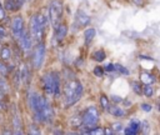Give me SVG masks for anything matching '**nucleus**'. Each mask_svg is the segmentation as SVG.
I'll use <instances>...</instances> for the list:
<instances>
[{"mask_svg": "<svg viewBox=\"0 0 160 135\" xmlns=\"http://www.w3.org/2000/svg\"><path fill=\"white\" fill-rule=\"evenodd\" d=\"M84 92V86L79 80H69L64 86V101L66 106L76 104Z\"/></svg>", "mask_w": 160, "mask_h": 135, "instance_id": "nucleus-1", "label": "nucleus"}, {"mask_svg": "<svg viewBox=\"0 0 160 135\" xmlns=\"http://www.w3.org/2000/svg\"><path fill=\"white\" fill-rule=\"evenodd\" d=\"M42 89L49 96H59L60 94V75L56 71H48L41 78Z\"/></svg>", "mask_w": 160, "mask_h": 135, "instance_id": "nucleus-2", "label": "nucleus"}, {"mask_svg": "<svg viewBox=\"0 0 160 135\" xmlns=\"http://www.w3.org/2000/svg\"><path fill=\"white\" fill-rule=\"evenodd\" d=\"M45 25H46V20H45L44 15L34 14L30 18L29 32L31 35L32 41H35V42L42 41V38H44V34H45Z\"/></svg>", "mask_w": 160, "mask_h": 135, "instance_id": "nucleus-3", "label": "nucleus"}, {"mask_svg": "<svg viewBox=\"0 0 160 135\" xmlns=\"http://www.w3.org/2000/svg\"><path fill=\"white\" fill-rule=\"evenodd\" d=\"M82 129H86L84 130V132H88L90 129H94L95 126H98V122H99V110L95 108V106H88L82 114Z\"/></svg>", "mask_w": 160, "mask_h": 135, "instance_id": "nucleus-4", "label": "nucleus"}, {"mask_svg": "<svg viewBox=\"0 0 160 135\" xmlns=\"http://www.w3.org/2000/svg\"><path fill=\"white\" fill-rule=\"evenodd\" d=\"M62 16V5L58 0H52L49 5V20L50 24L55 28L58 24H60Z\"/></svg>", "mask_w": 160, "mask_h": 135, "instance_id": "nucleus-5", "label": "nucleus"}, {"mask_svg": "<svg viewBox=\"0 0 160 135\" xmlns=\"http://www.w3.org/2000/svg\"><path fill=\"white\" fill-rule=\"evenodd\" d=\"M45 44L42 41L40 42H36L35 48L32 49V56H31V61H32V66L34 69H40L44 64V60H45Z\"/></svg>", "mask_w": 160, "mask_h": 135, "instance_id": "nucleus-6", "label": "nucleus"}, {"mask_svg": "<svg viewBox=\"0 0 160 135\" xmlns=\"http://www.w3.org/2000/svg\"><path fill=\"white\" fill-rule=\"evenodd\" d=\"M28 101H29L30 110H31V111H32V114H34V119H36V118H38V115H39V112H40L41 104H42V101H44V96H41L40 94H38V92L32 91V92H30Z\"/></svg>", "mask_w": 160, "mask_h": 135, "instance_id": "nucleus-7", "label": "nucleus"}, {"mask_svg": "<svg viewBox=\"0 0 160 135\" xmlns=\"http://www.w3.org/2000/svg\"><path fill=\"white\" fill-rule=\"evenodd\" d=\"M10 29H11V34L14 36V39H19L21 36V34L25 31V25H24V19L20 15H16L12 18L11 24H10Z\"/></svg>", "mask_w": 160, "mask_h": 135, "instance_id": "nucleus-8", "label": "nucleus"}, {"mask_svg": "<svg viewBox=\"0 0 160 135\" xmlns=\"http://www.w3.org/2000/svg\"><path fill=\"white\" fill-rule=\"evenodd\" d=\"M19 41V46L20 49L24 51V52H29L31 49H32V39H31V35L29 31H24L21 34V36L18 39Z\"/></svg>", "mask_w": 160, "mask_h": 135, "instance_id": "nucleus-9", "label": "nucleus"}, {"mask_svg": "<svg viewBox=\"0 0 160 135\" xmlns=\"http://www.w3.org/2000/svg\"><path fill=\"white\" fill-rule=\"evenodd\" d=\"M75 21H76V25L79 28H84V26H88L89 22H90V16L82 11V10H78L76 12V16H75Z\"/></svg>", "mask_w": 160, "mask_h": 135, "instance_id": "nucleus-10", "label": "nucleus"}, {"mask_svg": "<svg viewBox=\"0 0 160 135\" xmlns=\"http://www.w3.org/2000/svg\"><path fill=\"white\" fill-rule=\"evenodd\" d=\"M54 29H55V39H56L58 41H62V40L65 39L66 34H68V26H66L65 24L60 22V24H58Z\"/></svg>", "mask_w": 160, "mask_h": 135, "instance_id": "nucleus-11", "label": "nucleus"}, {"mask_svg": "<svg viewBox=\"0 0 160 135\" xmlns=\"http://www.w3.org/2000/svg\"><path fill=\"white\" fill-rule=\"evenodd\" d=\"M91 59L94 61H98V62H102L105 59H106V52L104 49H98L95 50L92 54H91Z\"/></svg>", "mask_w": 160, "mask_h": 135, "instance_id": "nucleus-12", "label": "nucleus"}, {"mask_svg": "<svg viewBox=\"0 0 160 135\" xmlns=\"http://www.w3.org/2000/svg\"><path fill=\"white\" fill-rule=\"evenodd\" d=\"M108 111L111 114V115H114L115 118H122V116H125V110H124V108H120V106H118V105H115V106H109V109H108Z\"/></svg>", "mask_w": 160, "mask_h": 135, "instance_id": "nucleus-13", "label": "nucleus"}, {"mask_svg": "<svg viewBox=\"0 0 160 135\" xmlns=\"http://www.w3.org/2000/svg\"><path fill=\"white\" fill-rule=\"evenodd\" d=\"M95 34H96V31H95V29H94V28H88V29L84 31V40H85V45H89V44L94 40Z\"/></svg>", "mask_w": 160, "mask_h": 135, "instance_id": "nucleus-14", "label": "nucleus"}, {"mask_svg": "<svg viewBox=\"0 0 160 135\" xmlns=\"http://www.w3.org/2000/svg\"><path fill=\"white\" fill-rule=\"evenodd\" d=\"M10 59H11V50H10V48L6 46V45L1 46V49H0V60L6 62Z\"/></svg>", "mask_w": 160, "mask_h": 135, "instance_id": "nucleus-15", "label": "nucleus"}, {"mask_svg": "<svg viewBox=\"0 0 160 135\" xmlns=\"http://www.w3.org/2000/svg\"><path fill=\"white\" fill-rule=\"evenodd\" d=\"M99 102H100V108H101L102 110H108L109 106H110V99H109L106 95H104V94H100V96H99Z\"/></svg>", "mask_w": 160, "mask_h": 135, "instance_id": "nucleus-16", "label": "nucleus"}, {"mask_svg": "<svg viewBox=\"0 0 160 135\" xmlns=\"http://www.w3.org/2000/svg\"><path fill=\"white\" fill-rule=\"evenodd\" d=\"M70 125H71L72 128H80V126H82V116H81V114L74 115V116L70 119Z\"/></svg>", "mask_w": 160, "mask_h": 135, "instance_id": "nucleus-17", "label": "nucleus"}, {"mask_svg": "<svg viewBox=\"0 0 160 135\" xmlns=\"http://www.w3.org/2000/svg\"><path fill=\"white\" fill-rule=\"evenodd\" d=\"M4 6H5V9L14 11V10H18V9H19L20 4L18 2V0H5Z\"/></svg>", "mask_w": 160, "mask_h": 135, "instance_id": "nucleus-18", "label": "nucleus"}, {"mask_svg": "<svg viewBox=\"0 0 160 135\" xmlns=\"http://www.w3.org/2000/svg\"><path fill=\"white\" fill-rule=\"evenodd\" d=\"M142 94L146 96V98H151L154 95V88L151 84H145L142 85Z\"/></svg>", "mask_w": 160, "mask_h": 135, "instance_id": "nucleus-19", "label": "nucleus"}, {"mask_svg": "<svg viewBox=\"0 0 160 135\" xmlns=\"http://www.w3.org/2000/svg\"><path fill=\"white\" fill-rule=\"evenodd\" d=\"M19 76H20L21 81H26V79H28V68H26V65H24V64L20 65V69H19Z\"/></svg>", "mask_w": 160, "mask_h": 135, "instance_id": "nucleus-20", "label": "nucleus"}, {"mask_svg": "<svg viewBox=\"0 0 160 135\" xmlns=\"http://www.w3.org/2000/svg\"><path fill=\"white\" fill-rule=\"evenodd\" d=\"M131 86H132V90L135 94L140 95L142 94V85H141V81H131Z\"/></svg>", "mask_w": 160, "mask_h": 135, "instance_id": "nucleus-21", "label": "nucleus"}, {"mask_svg": "<svg viewBox=\"0 0 160 135\" xmlns=\"http://www.w3.org/2000/svg\"><path fill=\"white\" fill-rule=\"evenodd\" d=\"M140 81H141V82H145V84H151V82L154 81V78H152L150 74H148V72H141V75H140Z\"/></svg>", "mask_w": 160, "mask_h": 135, "instance_id": "nucleus-22", "label": "nucleus"}, {"mask_svg": "<svg viewBox=\"0 0 160 135\" xmlns=\"http://www.w3.org/2000/svg\"><path fill=\"white\" fill-rule=\"evenodd\" d=\"M129 126L131 128V129H134L135 131H141V122L138 120V119H132V120H130V122H129Z\"/></svg>", "mask_w": 160, "mask_h": 135, "instance_id": "nucleus-23", "label": "nucleus"}, {"mask_svg": "<svg viewBox=\"0 0 160 135\" xmlns=\"http://www.w3.org/2000/svg\"><path fill=\"white\" fill-rule=\"evenodd\" d=\"M0 88L2 89V91H4L5 94H8V92H9V90H10V89H9L10 86H9V84H8V81L5 80V78H4V75H1V76H0Z\"/></svg>", "mask_w": 160, "mask_h": 135, "instance_id": "nucleus-24", "label": "nucleus"}, {"mask_svg": "<svg viewBox=\"0 0 160 135\" xmlns=\"http://www.w3.org/2000/svg\"><path fill=\"white\" fill-rule=\"evenodd\" d=\"M8 72H9V68H8V65L5 64V61L0 60V75L6 76V75H8Z\"/></svg>", "mask_w": 160, "mask_h": 135, "instance_id": "nucleus-25", "label": "nucleus"}, {"mask_svg": "<svg viewBox=\"0 0 160 135\" xmlns=\"http://www.w3.org/2000/svg\"><path fill=\"white\" fill-rule=\"evenodd\" d=\"M115 71H118L120 74H124V75H128L129 74L128 69H125L122 65H119V64H115Z\"/></svg>", "mask_w": 160, "mask_h": 135, "instance_id": "nucleus-26", "label": "nucleus"}, {"mask_svg": "<svg viewBox=\"0 0 160 135\" xmlns=\"http://www.w3.org/2000/svg\"><path fill=\"white\" fill-rule=\"evenodd\" d=\"M104 68L102 66H95V69H94V75H96L98 78H101L102 75H104Z\"/></svg>", "mask_w": 160, "mask_h": 135, "instance_id": "nucleus-27", "label": "nucleus"}, {"mask_svg": "<svg viewBox=\"0 0 160 135\" xmlns=\"http://www.w3.org/2000/svg\"><path fill=\"white\" fill-rule=\"evenodd\" d=\"M111 130H112V132H120L122 130V125L120 122H114V124H111Z\"/></svg>", "mask_w": 160, "mask_h": 135, "instance_id": "nucleus-28", "label": "nucleus"}, {"mask_svg": "<svg viewBox=\"0 0 160 135\" xmlns=\"http://www.w3.org/2000/svg\"><path fill=\"white\" fill-rule=\"evenodd\" d=\"M140 108H141V110H142V111H145V112H150V111H151V109H152L150 104H145V102H144V104H141V105H140Z\"/></svg>", "mask_w": 160, "mask_h": 135, "instance_id": "nucleus-29", "label": "nucleus"}, {"mask_svg": "<svg viewBox=\"0 0 160 135\" xmlns=\"http://www.w3.org/2000/svg\"><path fill=\"white\" fill-rule=\"evenodd\" d=\"M29 128H30V129H29V132H30V134H40V130L38 129L36 125H30Z\"/></svg>", "mask_w": 160, "mask_h": 135, "instance_id": "nucleus-30", "label": "nucleus"}, {"mask_svg": "<svg viewBox=\"0 0 160 135\" xmlns=\"http://www.w3.org/2000/svg\"><path fill=\"white\" fill-rule=\"evenodd\" d=\"M124 132L126 134V135H136L138 134V131H135L134 129H131L130 126H128V128H125V130H124Z\"/></svg>", "mask_w": 160, "mask_h": 135, "instance_id": "nucleus-31", "label": "nucleus"}, {"mask_svg": "<svg viewBox=\"0 0 160 135\" xmlns=\"http://www.w3.org/2000/svg\"><path fill=\"white\" fill-rule=\"evenodd\" d=\"M6 18V14H5V6L0 2V20H4Z\"/></svg>", "mask_w": 160, "mask_h": 135, "instance_id": "nucleus-32", "label": "nucleus"}, {"mask_svg": "<svg viewBox=\"0 0 160 135\" xmlns=\"http://www.w3.org/2000/svg\"><path fill=\"white\" fill-rule=\"evenodd\" d=\"M105 71H115V64H106L104 66Z\"/></svg>", "mask_w": 160, "mask_h": 135, "instance_id": "nucleus-33", "label": "nucleus"}, {"mask_svg": "<svg viewBox=\"0 0 160 135\" xmlns=\"http://www.w3.org/2000/svg\"><path fill=\"white\" fill-rule=\"evenodd\" d=\"M5 38H6V30L2 26H0V40H2Z\"/></svg>", "mask_w": 160, "mask_h": 135, "instance_id": "nucleus-34", "label": "nucleus"}, {"mask_svg": "<svg viewBox=\"0 0 160 135\" xmlns=\"http://www.w3.org/2000/svg\"><path fill=\"white\" fill-rule=\"evenodd\" d=\"M111 100H114L115 102H121L122 101V99L120 96H116V95H111Z\"/></svg>", "mask_w": 160, "mask_h": 135, "instance_id": "nucleus-35", "label": "nucleus"}, {"mask_svg": "<svg viewBox=\"0 0 160 135\" xmlns=\"http://www.w3.org/2000/svg\"><path fill=\"white\" fill-rule=\"evenodd\" d=\"M4 95H5V92L2 91V89L0 88V100H2L4 99Z\"/></svg>", "mask_w": 160, "mask_h": 135, "instance_id": "nucleus-36", "label": "nucleus"}, {"mask_svg": "<svg viewBox=\"0 0 160 135\" xmlns=\"http://www.w3.org/2000/svg\"><path fill=\"white\" fill-rule=\"evenodd\" d=\"M4 108V104H2V100H0V110Z\"/></svg>", "mask_w": 160, "mask_h": 135, "instance_id": "nucleus-37", "label": "nucleus"}, {"mask_svg": "<svg viewBox=\"0 0 160 135\" xmlns=\"http://www.w3.org/2000/svg\"><path fill=\"white\" fill-rule=\"evenodd\" d=\"M158 109H159V111H160V102H159V105H158Z\"/></svg>", "mask_w": 160, "mask_h": 135, "instance_id": "nucleus-38", "label": "nucleus"}]
</instances>
